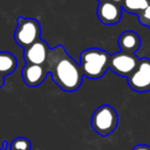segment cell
I'll return each mask as SVG.
<instances>
[{
    "instance_id": "6da1fadb",
    "label": "cell",
    "mask_w": 150,
    "mask_h": 150,
    "mask_svg": "<svg viewBox=\"0 0 150 150\" xmlns=\"http://www.w3.org/2000/svg\"><path fill=\"white\" fill-rule=\"evenodd\" d=\"M45 67L61 90L74 92L81 87L84 76L80 63L69 55L62 45L51 48Z\"/></svg>"
},
{
    "instance_id": "7a4b0ae2",
    "label": "cell",
    "mask_w": 150,
    "mask_h": 150,
    "mask_svg": "<svg viewBox=\"0 0 150 150\" xmlns=\"http://www.w3.org/2000/svg\"><path fill=\"white\" fill-rule=\"evenodd\" d=\"M111 54L100 48H88L80 54V67L83 76L88 79H100L109 69Z\"/></svg>"
},
{
    "instance_id": "3957f363",
    "label": "cell",
    "mask_w": 150,
    "mask_h": 150,
    "mask_svg": "<svg viewBox=\"0 0 150 150\" xmlns=\"http://www.w3.org/2000/svg\"><path fill=\"white\" fill-rule=\"evenodd\" d=\"M119 115L111 105L103 104L96 108L91 117V127L98 135L106 137L117 129Z\"/></svg>"
},
{
    "instance_id": "277c9868",
    "label": "cell",
    "mask_w": 150,
    "mask_h": 150,
    "mask_svg": "<svg viewBox=\"0 0 150 150\" xmlns=\"http://www.w3.org/2000/svg\"><path fill=\"white\" fill-rule=\"evenodd\" d=\"M16 23L18 25L13 33V37L18 45L26 49L39 41L41 37V27L37 20L20 16Z\"/></svg>"
},
{
    "instance_id": "5b68a950",
    "label": "cell",
    "mask_w": 150,
    "mask_h": 150,
    "mask_svg": "<svg viewBox=\"0 0 150 150\" xmlns=\"http://www.w3.org/2000/svg\"><path fill=\"white\" fill-rule=\"evenodd\" d=\"M141 58L136 55V53L119 51L111 54L109 60V69L117 74L120 77L128 79L137 69Z\"/></svg>"
},
{
    "instance_id": "8992f818",
    "label": "cell",
    "mask_w": 150,
    "mask_h": 150,
    "mask_svg": "<svg viewBox=\"0 0 150 150\" xmlns=\"http://www.w3.org/2000/svg\"><path fill=\"white\" fill-rule=\"evenodd\" d=\"M128 84L132 90L138 93L150 91V59L142 57L137 69L128 78Z\"/></svg>"
},
{
    "instance_id": "52a82bcc",
    "label": "cell",
    "mask_w": 150,
    "mask_h": 150,
    "mask_svg": "<svg viewBox=\"0 0 150 150\" xmlns=\"http://www.w3.org/2000/svg\"><path fill=\"white\" fill-rule=\"evenodd\" d=\"M122 14V5L111 0L100 1L97 7V16L103 25L112 26L120 23Z\"/></svg>"
},
{
    "instance_id": "ba28073f",
    "label": "cell",
    "mask_w": 150,
    "mask_h": 150,
    "mask_svg": "<svg viewBox=\"0 0 150 150\" xmlns=\"http://www.w3.org/2000/svg\"><path fill=\"white\" fill-rule=\"evenodd\" d=\"M50 50L51 48L49 47V45L44 40L40 39L30 47L24 49L25 61L26 63H31V64L45 65Z\"/></svg>"
},
{
    "instance_id": "9c48e42d",
    "label": "cell",
    "mask_w": 150,
    "mask_h": 150,
    "mask_svg": "<svg viewBox=\"0 0 150 150\" xmlns=\"http://www.w3.org/2000/svg\"><path fill=\"white\" fill-rule=\"evenodd\" d=\"M48 75L45 65L31 64L26 63L22 69V78L25 84L29 87H37L40 86Z\"/></svg>"
},
{
    "instance_id": "30bf717a",
    "label": "cell",
    "mask_w": 150,
    "mask_h": 150,
    "mask_svg": "<svg viewBox=\"0 0 150 150\" xmlns=\"http://www.w3.org/2000/svg\"><path fill=\"white\" fill-rule=\"evenodd\" d=\"M117 44H119L120 48V51L136 53L139 48L141 47L140 36L136 32L132 30H127L120 35Z\"/></svg>"
},
{
    "instance_id": "8fae6325",
    "label": "cell",
    "mask_w": 150,
    "mask_h": 150,
    "mask_svg": "<svg viewBox=\"0 0 150 150\" xmlns=\"http://www.w3.org/2000/svg\"><path fill=\"white\" fill-rule=\"evenodd\" d=\"M18 60L12 53L7 51H0V75L3 77L12 74L16 69Z\"/></svg>"
},
{
    "instance_id": "7c38bea8",
    "label": "cell",
    "mask_w": 150,
    "mask_h": 150,
    "mask_svg": "<svg viewBox=\"0 0 150 150\" xmlns=\"http://www.w3.org/2000/svg\"><path fill=\"white\" fill-rule=\"evenodd\" d=\"M150 0H122V8L128 13L138 16L148 6Z\"/></svg>"
},
{
    "instance_id": "4fadbf2b",
    "label": "cell",
    "mask_w": 150,
    "mask_h": 150,
    "mask_svg": "<svg viewBox=\"0 0 150 150\" xmlns=\"http://www.w3.org/2000/svg\"><path fill=\"white\" fill-rule=\"evenodd\" d=\"M9 150H31L32 143L26 137H18L13 139L9 145Z\"/></svg>"
},
{
    "instance_id": "5bb4252c",
    "label": "cell",
    "mask_w": 150,
    "mask_h": 150,
    "mask_svg": "<svg viewBox=\"0 0 150 150\" xmlns=\"http://www.w3.org/2000/svg\"><path fill=\"white\" fill-rule=\"evenodd\" d=\"M137 16H138L139 23H140L141 25L149 28L150 27V2H149L148 6H147L142 12H140Z\"/></svg>"
},
{
    "instance_id": "9a60e30c",
    "label": "cell",
    "mask_w": 150,
    "mask_h": 150,
    "mask_svg": "<svg viewBox=\"0 0 150 150\" xmlns=\"http://www.w3.org/2000/svg\"><path fill=\"white\" fill-rule=\"evenodd\" d=\"M132 150H150V146L146 144H138L134 147Z\"/></svg>"
},
{
    "instance_id": "2e32d148",
    "label": "cell",
    "mask_w": 150,
    "mask_h": 150,
    "mask_svg": "<svg viewBox=\"0 0 150 150\" xmlns=\"http://www.w3.org/2000/svg\"><path fill=\"white\" fill-rule=\"evenodd\" d=\"M7 146H8L7 141H3V144H2V147H0V150H9L7 149Z\"/></svg>"
},
{
    "instance_id": "e0dca14e",
    "label": "cell",
    "mask_w": 150,
    "mask_h": 150,
    "mask_svg": "<svg viewBox=\"0 0 150 150\" xmlns=\"http://www.w3.org/2000/svg\"><path fill=\"white\" fill-rule=\"evenodd\" d=\"M4 85V77L2 75H0V88Z\"/></svg>"
},
{
    "instance_id": "ac0fdd59",
    "label": "cell",
    "mask_w": 150,
    "mask_h": 150,
    "mask_svg": "<svg viewBox=\"0 0 150 150\" xmlns=\"http://www.w3.org/2000/svg\"><path fill=\"white\" fill-rule=\"evenodd\" d=\"M97 1L100 2V1H103V0H97ZM111 1H115V2H117V3L122 4V0H111Z\"/></svg>"
},
{
    "instance_id": "d6986e66",
    "label": "cell",
    "mask_w": 150,
    "mask_h": 150,
    "mask_svg": "<svg viewBox=\"0 0 150 150\" xmlns=\"http://www.w3.org/2000/svg\"><path fill=\"white\" fill-rule=\"evenodd\" d=\"M149 29H150V27H149Z\"/></svg>"
}]
</instances>
